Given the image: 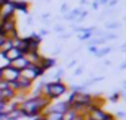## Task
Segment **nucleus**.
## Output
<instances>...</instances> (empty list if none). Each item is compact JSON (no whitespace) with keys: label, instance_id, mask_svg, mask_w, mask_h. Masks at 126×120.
<instances>
[{"label":"nucleus","instance_id":"nucleus-1","mask_svg":"<svg viewBox=\"0 0 126 120\" xmlns=\"http://www.w3.org/2000/svg\"><path fill=\"white\" fill-rule=\"evenodd\" d=\"M49 105V99L45 96H31L30 99H25L21 105V110L24 113V117H37L45 107Z\"/></svg>","mask_w":126,"mask_h":120},{"label":"nucleus","instance_id":"nucleus-2","mask_svg":"<svg viewBox=\"0 0 126 120\" xmlns=\"http://www.w3.org/2000/svg\"><path fill=\"white\" fill-rule=\"evenodd\" d=\"M65 90H67V88L62 85L61 82H53V83H46L45 85V93L50 99H55V98L61 96Z\"/></svg>","mask_w":126,"mask_h":120},{"label":"nucleus","instance_id":"nucleus-3","mask_svg":"<svg viewBox=\"0 0 126 120\" xmlns=\"http://www.w3.org/2000/svg\"><path fill=\"white\" fill-rule=\"evenodd\" d=\"M88 119L89 120H110V119H113V116L111 114H107L105 111H102V110H99L96 107H91V111L88 114Z\"/></svg>","mask_w":126,"mask_h":120},{"label":"nucleus","instance_id":"nucleus-4","mask_svg":"<svg viewBox=\"0 0 126 120\" xmlns=\"http://www.w3.org/2000/svg\"><path fill=\"white\" fill-rule=\"evenodd\" d=\"M18 77H19V71L15 70L14 67H11L9 64H8V67L2 68V79H5L6 82H15Z\"/></svg>","mask_w":126,"mask_h":120},{"label":"nucleus","instance_id":"nucleus-5","mask_svg":"<svg viewBox=\"0 0 126 120\" xmlns=\"http://www.w3.org/2000/svg\"><path fill=\"white\" fill-rule=\"evenodd\" d=\"M6 59H8V62H12V61H15L16 58H19V56H22V52L19 50V49H16V47H11L9 50H6L5 53H2Z\"/></svg>","mask_w":126,"mask_h":120},{"label":"nucleus","instance_id":"nucleus-6","mask_svg":"<svg viewBox=\"0 0 126 120\" xmlns=\"http://www.w3.org/2000/svg\"><path fill=\"white\" fill-rule=\"evenodd\" d=\"M28 64H30V62L25 59V56H19V58H16V59H15V61L9 62V65H11V67H14V68H15V70H18V71L24 70Z\"/></svg>","mask_w":126,"mask_h":120},{"label":"nucleus","instance_id":"nucleus-7","mask_svg":"<svg viewBox=\"0 0 126 120\" xmlns=\"http://www.w3.org/2000/svg\"><path fill=\"white\" fill-rule=\"evenodd\" d=\"M77 111L76 110H73V108H68L65 113H62V120H76V117H77Z\"/></svg>","mask_w":126,"mask_h":120},{"label":"nucleus","instance_id":"nucleus-8","mask_svg":"<svg viewBox=\"0 0 126 120\" xmlns=\"http://www.w3.org/2000/svg\"><path fill=\"white\" fill-rule=\"evenodd\" d=\"M16 83H18V88L22 89V90H25V89H28V88L31 86V82L27 80V79H24V77H21V76L16 79Z\"/></svg>","mask_w":126,"mask_h":120},{"label":"nucleus","instance_id":"nucleus-9","mask_svg":"<svg viewBox=\"0 0 126 120\" xmlns=\"http://www.w3.org/2000/svg\"><path fill=\"white\" fill-rule=\"evenodd\" d=\"M45 117H46V120H62V114H59V113H53V111L46 113Z\"/></svg>","mask_w":126,"mask_h":120},{"label":"nucleus","instance_id":"nucleus-10","mask_svg":"<svg viewBox=\"0 0 126 120\" xmlns=\"http://www.w3.org/2000/svg\"><path fill=\"white\" fill-rule=\"evenodd\" d=\"M14 9H21L22 12H27V3L25 2H12Z\"/></svg>","mask_w":126,"mask_h":120},{"label":"nucleus","instance_id":"nucleus-11","mask_svg":"<svg viewBox=\"0 0 126 120\" xmlns=\"http://www.w3.org/2000/svg\"><path fill=\"white\" fill-rule=\"evenodd\" d=\"M110 52H111V47H104V49H101V50H96L95 56L101 58V56H105V55H107V53H110Z\"/></svg>","mask_w":126,"mask_h":120},{"label":"nucleus","instance_id":"nucleus-12","mask_svg":"<svg viewBox=\"0 0 126 120\" xmlns=\"http://www.w3.org/2000/svg\"><path fill=\"white\" fill-rule=\"evenodd\" d=\"M120 27V22H108L107 24V28L108 30H117Z\"/></svg>","mask_w":126,"mask_h":120},{"label":"nucleus","instance_id":"nucleus-13","mask_svg":"<svg viewBox=\"0 0 126 120\" xmlns=\"http://www.w3.org/2000/svg\"><path fill=\"white\" fill-rule=\"evenodd\" d=\"M6 88H9V82H6L5 79H0V90H3Z\"/></svg>","mask_w":126,"mask_h":120},{"label":"nucleus","instance_id":"nucleus-14","mask_svg":"<svg viewBox=\"0 0 126 120\" xmlns=\"http://www.w3.org/2000/svg\"><path fill=\"white\" fill-rule=\"evenodd\" d=\"M107 39H108V40H116V39H117V34H114V33H108L107 37H105V40H107Z\"/></svg>","mask_w":126,"mask_h":120},{"label":"nucleus","instance_id":"nucleus-15","mask_svg":"<svg viewBox=\"0 0 126 120\" xmlns=\"http://www.w3.org/2000/svg\"><path fill=\"white\" fill-rule=\"evenodd\" d=\"M117 99H119V93H114V95L110 96V101L111 102H117Z\"/></svg>","mask_w":126,"mask_h":120},{"label":"nucleus","instance_id":"nucleus-16","mask_svg":"<svg viewBox=\"0 0 126 120\" xmlns=\"http://www.w3.org/2000/svg\"><path fill=\"white\" fill-rule=\"evenodd\" d=\"M53 31H56V33H62V31H64V27L56 25V27H53Z\"/></svg>","mask_w":126,"mask_h":120},{"label":"nucleus","instance_id":"nucleus-17","mask_svg":"<svg viewBox=\"0 0 126 120\" xmlns=\"http://www.w3.org/2000/svg\"><path fill=\"white\" fill-rule=\"evenodd\" d=\"M82 73H83V67H79V68L74 71V76H80Z\"/></svg>","mask_w":126,"mask_h":120},{"label":"nucleus","instance_id":"nucleus-18","mask_svg":"<svg viewBox=\"0 0 126 120\" xmlns=\"http://www.w3.org/2000/svg\"><path fill=\"white\" fill-rule=\"evenodd\" d=\"M117 2H119V0H110L107 5H108L110 8H113V6H116V5H117Z\"/></svg>","mask_w":126,"mask_h":120},{"label":"nucleus","instance_id":"nucleus-19","mask_svg":"<svg viewBox=\"0 0 126 120\" xmlns=\"http://www.w3.org/2000/svg\"><path fill=\"white\" fill-rule=\"evenodd\" d=\"M96 46H89V52H92V53H96Z\"/></svg>","mask_w":126,"mask_h":120},{"label":"nucleus","instance_id":"nucleus-20","mask_svg":"<svg viewBox=\"0 0 126 120\" xmlns=\"http://www.w3.org/2000/svg\"><path fill=\"white\" fill-rule=\"evenodd\" d=\"M61 11H62V12H65V11H68V5H67V3H64V5L61 6Z\"/></svg>","mask_w":126,"mask_h":120},{"label":"nucleus","instance_id":"nucleus-21","mask_svg":"<svg viewBox=\"0 0 126 120\" xmlns=\"http://www.w3.org/2000/svg\"><path fill=\"white\" fill-rule=\"evenodd\" d=\"M76 64H77V61H76V59H73V61H71V62H70V64L67 65V67H68V68H71V67H74Z\"/></svg>","mask_w":126,"mask_h":120},{"label":"nucleus","instance_id":"nucleus-22","mask_svg":"<svg viewBox=\"0 0 126 120\" xmlns=\"http://www.w3.org/2000/svg\"><path fill=\"white\" fill-rule=\"evenodd\" d=\"M33 24V16H27V25H31Z\"/></svg>","mask_w":126,"mask_h":120},{"label":"nucleus","instance_id":"nucleus-23","mask_svg":"<svg viewBox=\"0 0 126 120\" xmlns=\"http://www.w3.org/2000/svg\"><path fill=\"white\" fill-rule=\"evenodd\" d=\"M108 0H98V5H107Z\"/></svg>","mask_w":126,"mask_h":120},{"label":"nucleus","instance_id":"nucleus-24","mask_svg":"<svg viewBox=\"0 0 126 120\" xmlns=\"http://www.w3.org/2000/svg\"><path fill=\"white\" fill-rule=\"evenodd\" d=\"M92 8H94V9H98V8H99V5H98V2H94V5H92Z\"/></svg>","mask_w":126,"mask_h":120},{"label":"nucleus","instance_id":"nucleus-25","mask_svg":"<svg viewBox=\"0 0 126 120\" xmlns=\"http://www.w3.org/2000/svg\"><path fill=\"white\" fill-rule=\"evenodd\" d=\"M117 117H120V119L125 117V113H123V111H119V113H117Z\"/></svg>","mask_w":126,"mask_h":120},{"label":"nucleus","instance_id":"nucleus-26","mask_svg":"<svg viewBox=\"0 0 126 120\" xmlns=\"http://www.w3.org/2000/svg\"><path fill=\"white\" fill-rule=\"evenodd\" d=\"M47 18H49V14H43L42 15V19H47Z\"/></svg>","mask_w":126,"mask_h":120},{"label":"nucleus","instance_id":"nucleus-27","mask_svg":"<svg viewBox=\"0 0 126 120\" xmlns=\"http://www.w3.org/2000/svg\"><path fill=\"white\" fill-rule=\"evenodd\" d=\"M46 34H47L46 30H40V36H46Z\"/></svg>","mask_w":126,"mask_h":120},{"label":"nucleus","instance_id":"nucleus-28","mask_svg":"<svg viewBox=\"0 0 126 120\" xmlns=\"http://www.w3.org/2000/svg\"><path fill=\"white\" fill-rule=\"evenodd\" d=\"M104 65H105V67H108V65H111V62H110V61H105V62H104Z\"/></svg>","mask_w":126,"mask_h":120},{"label":"nucleus","instance_id":"nucleus-29","mask_svg":"<svg viewBox=\"0 0 126 120\" xmlns=\"http://www.w3.org/2000/svg\"><path fill=\"white\" fill-rule=\"evenodd\" d=\"M36 120H46V117L43 116V117H39V119H36Z\"/></svg>","mask_w":126,"mask_h":120},{"label":"nucleus","instance_id":"nucleus-30","mask_svg":"<svg viewBox=\"0 0 126 120\" xmlns=\"http://www.w3.org/2000/svg\"><path fill=\"white\" fill-rule=\"evenodd\" d=\"M86 2H88V0H82V2H80V3H82V5H85Z\"/></svg>","mask_w":126,"mask_h":120},{"label":"nucleus","instance_id":"nucleus-31","mask_svg":"<svg viewBox=\"0 0 126 120\" xmlns=\"http://www.w3.org/2000/svg\"><path fill=\"white\" fill-rule=\"evenodd\" d=\"M0 79H2V68H0Z\"/></svg>","mask_w":126,"mask_h":120},{"label":"nucleus","instance_id":"nucleus-32","mask_svg":"<svg viewBox=\"0 0 126 120\" xmlns=\"http://www.w3.org/2000/svg\"><path fill=\"white\" fill-rule=\"evenodd\" d=\"M0 101H3V99H2V92H0Z\"/></svg>","mask_w":126,"mask_h":120},{"label":"nucleus","instance_id":"nucleus-33","mask_svg":"<svg viewBox=\"0 0 126 120\" xmlns=\"http://www.w3.org/2000/svg\"><path fill=\"white\" fill-rule=\"evenodd\" d=\"M0 120H3V119H2V117H0Z\"/></svg>","mask_w":126,"mask_h":120},{"label":"nucleus","instance_id":"nucleus-34","mask_svg":"<svg viewBox=\"0 0 126 120\" xmlns=\"http://www.w3.org/2000/svg\"><path fill=\"white\" fill-rule=\"evenodd\" d=\"M86 120H89V119H86Z\"/></svg>","mask_w":126,"mask_h":120}]
</instances>
